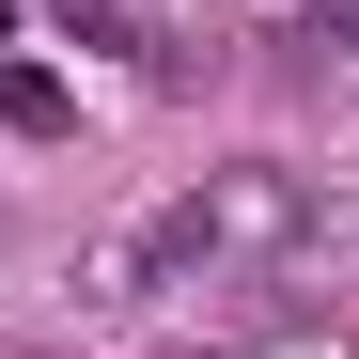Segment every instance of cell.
Masks as SVG:
<instances>
[{"label":"cell","mask_w":359,"mask_h":359,"mask_svg":"<svg viewBox=\"0 0 359 359\" xmlns=\"http://www.w3.org/2000/svg\"><path fill=\"white\" fill-rule=\"evenodd\" d=\"M203 250H219L203 203H172V219H141V250H126V266H141V281H172V266H203Z\"/></svg>","instance_id":"obj_3"},{"label":"cell","mask_w":359,"mask_h":359,"mask_svg":"<svg viewBox=\"0 0 359 359\" xmlns=\"http://www.w3.org/2000/svg\"><path fill=\"white\" fill-rule=\"evenodd\" d=\"M297 219H313V203H297L281 172H219V188H203V234H219V250H281Z\"/></svg>","instance_id":"obj_1"},{"label":"cell","mask_w":359,"mask_h":359,"mask_svg":"<svg viewBox=\"0 0 359 359\" xmlns=\"http://www.w3.org/2000/svg\"><path fill=\"white\" fill-rule=\"evenodd\" d=\"M313 47H359V0H313Z\"/></svg>","instance_id":"obj_4"},{"label":"cell","mask_w":359,"mask_h":359,"mask_svg":"<svg viewBox=\"0 0 359 359\" xmlns=\"http://www.w3.org/2000/svg\"><path fill=\"white\" fill-rule=\"evenodd\" d=\"M0 126H16V141H63V126H79V94L47 79V63H16V79H0Z\"/></svg>","instance_id":"obj_2"},{"label":"cell","mask_w":359,"mask_h":359,"mask_svg":"<svg viewBox=\"0 0 359 359\" xmlns=\"http://www.w3.org/2000/svg\"><path fill=\"white\" fill-rule=\"evenodd\" d=\"M0 359H32V344H0Z\"/></svg>","instance_id":"obj_5"}]
</instances>
